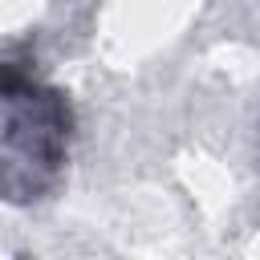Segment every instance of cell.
<instances>
[{"mask_svg":"<svg viewBox=\"0 0 260 260\" xmlns=\"http://www.w3.org/2000/svg\"><path fill=\"white\" fill-rule=\"evenodd\" d=\"M0 187L8 203H32L45 199L69 158L73 138V110L69 98L53 85H41L32 73H24L12 57L4 61L0 81Z\"/></svg>","mask_w":260,"mask_h":260,"instance_id":"obj_1","label":"cell"}]
</instances>
